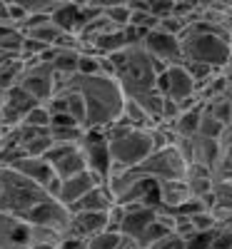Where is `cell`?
I'll return each mask as SVG.
<instances>
[{
	"instance_id": "6da1fadb",
	"label": "cell",
	"mask_w": 232,
	"mask_h": 249,
	"mask_svg": "<svg viewBox=\"0 0 232 249\" xmlns=\"http://www.w3.org/2000/svg\"><path fill=\"white\" fill-rule=\"evenodd\" d=\"M58 77V75H55ZM58 90L75 92L85 105V130H105L120 117L125 95L110 75H70L58 77ZM55 90V92H58Z\"/></svg>"
},
{
	"instance_id": "7a4b0ae2",
	"label": "cell",
	"mask_w": 232,
	"mask_h": 249,
	"mask_svg": "<svg viewBox=\"0 0 232 249\" xmlns=\"http://www.w3.org/2000/svg\"><path fill=\"white\" fill-rule=\"evenodd\" d=\"M108 140V152H110V167L120 170H133L142 164L155 150L173 144V132L167 124H155V127H128L120 120L102 130Z\"/></svg>"
},
{
	"instance_id": "3957f363",
	"label": "cell",
	"mask_w": 232,
	"mask_h": 249,
	"mask_svg": "<svg viewBox=\"0 0 232 249\" xmlns=\"http://www.w3.org/2000/svg\"><path fill=\"white\" fill-rule=\"evenodd\" d=\"M108 60H110V68H113V77L117 80V85H120L125 97H137L142 92L157 90V77L162 75L165 65L153 60L142 50L140 43L122 48L120 53L110 55Z\"/></svg>"
},
{
	"instance_id": "277c9868",
	"label": "cell",
	"mask_w": 232,
	"mask_h": 249,
	"mask_svg": "<svg viewBox=\"0 0 232 249\" xmlns=\"http://www.w3.org/2000/svg\"><path fill=\"white\" fill-rule=\"evenodd\" d=\"M180 50L185 65H205L213 70H227L230 65V43L200 23H190L180 33Z\"/></svg>"
},
{
	"instance_id": "5b68a950",
	"label": "cell",
	"mask_w": 232,
	"mask_h": 249,
	"mask_svg": "<svg viewBox=\"0 0 232 249\" xmlns=\"http://www.w3.org/2000/svg\"><path fill=\"white\" fill-rule=\"evenodd\" d=\"M50 195L40 184L25 179L10 167L0 170V212L3 214H15L25 217L33 207L45 202Z\"/></svg>"
},
{
	"instance_id": "8992f818",
	"label": "cell",
	"mask_w": 232,
	"mask_h": 249,
	"mask_svg": "<svg viewBox=\"0 0 232 249\" xmlns=\"http://www.w3.org/2000/svg\"><path fill=\"white\" fill-rule=\"evenodd\" d=\"M60 234L30 224L23 217L0 212V249H55Z\"/></svg>"
},
{
	"instance_id": "52a82bcc",
	"label": "cell",
	"mask_w": 232,
	"mask_h": 249,
	"mask_svg": "<svg viewBox=\"0 0 232 249\" xmlns=\"http://www.w3.org/2000/svg\"><path fill=\"white\" fill-rule=\"evenodd\" d=\"M185 160L180 157V152L167 144V147L155 150L150 157H147L142 164H137V172L145 179H153V182H173V179H182L185 177Z\"/></svg>"
},
{
	"instance_id": "ba28073f",
	"label": "cell",
	"mask_w": 232,
	"mask_h": 249,
	"mask_svg": "<svg viewBox=\"0 0 232 249\" xmlns=\"http://www.w3.org/2000/svg\"><path fill=\"white\" fill-rule=\"evenodd\" d=\"M18 88L25 90L38 105H48L53 100L55 90H58V77L50 70L48 62L43 60H35V62H25L23 75L18 80Z\"/></svg>"
},
{
	"instance_id": "9c48e42d",
	"label": "cell",
	"mask_w": 232,
	"mask_h": 249,
	"mask_svg": "<svg viewBox=\"0 0 232 249\" xmlns=\"http://www.w3.org/2000/svg\"><path fill=\"white\" fill-rule=\"evenodd\" d=\"M157 92L165 100L175 102V105L180 107L182 102H187L190 97H195L197 85H195L193 75L187 72V68L180 62V65H167L162 70V75L157 77Z\"/></svg>"
},
{
	"instance_id": "30bf717a",
	"label": "cell",
	"mask_w": 232,
	"mask_h": 249,
	"mask_svg": "<svg viewBox=\"0 0 232 249\" xmlns=\"http://www.w3.org/2000/svg\"><path fill=\"white\" fill-rule=\"evenodd\" d=\"M80 152H82V160H85V167L97 175L102 182L108 179L110 175V152H108V140H105L102 130H85L80 140Z\"/></svg>"
},
{
	"instance_id": "8fae6325",
	"label": "cell",
	"mask_w": 232,
	"mask_h": 249,
	"mask_svg": "<svg viewBox=\"0 0 232 249\" xmlns=\"http://www.w3.org/2000/svg\"><path fill=\"white\" fill-rule=\"evenodd\" d=\"M70 210L65 204H60L58 199L48 197L45 202H40L38 207H33V210L23 217L28 219L30 224H38L43 227V230H50L55 234H65L68 232V224H70Z\"/></svg>"
},
{
	"instance_id": "7c38bea8",
	"label": "cell",
	"mask_w": 232,
	"mask_h": 249,
	"mask_svg": "<svg viewBox=\"0 0 232 249\" xmlns=\"http://www.w3.org/2000/svg\"><path fill=\"white\" fill-rule=\"evenodd\" d=\"M5 167H10V170H15L18 175H23L25 179L40 184L50 197L55 195L58 177H55V172H53V164H50L45 157H25V155H23V157H15L13 162H8Z\"/></svg>"
},
{
	"instance_id": "4fadbf2b",
	"label": "cell",
	"mask_w": 232,
	"mask_h": 249,
	"mask_svg": "<svg viewBox=\"0 0 232 249\" xmlns=\"http://www.w3.org/2000/svg\"><path fill=\"white\" fill-rule=\"evenodd\" d=\"M142 50L150 55L153 60H157L160 65H180L182 62V50H180V40L173 35H165L160 30H150L145 33L140 40Z\"/></svg>"
},
{
	"instance_id": "5bb4252c",
	"label": "cell",
	"mask_w": 232,
	"mask_h": 249,
	"mask_svg": "<svg viewBox=\"0 0 232 249\" xmlns=\"http://www.w3.org/2000/svg\"><path fill=\"white\" fill-rule=\"evenodd\" d=\"M97 184H105L97 175H93L90 170H82V172H77V175H73V177H68V179H58V187H55V195H53V199H58L60 204H65L68 210L80 199V197H85L93 187H97Z\"/></svg>"
},
{
	"instance_id": "9a60e30c",
	"label": "cell",
	"mask_w": 232,
	"mask_h": 249,
	"mask_svg": "<svg viewBox=\"0 0 232 249\" xmlns=\"http://www.w3.org/2000/svg\"><path fill=\"white\" fill-rule=\"evenodd\" d=\"M122 207H125V217L120 224V234L137 239L155 222L157 207H145V204H122Z\"/></svg>"
},
{
	"instance_id": "2e32d148",
	"label": "cell",
	"mask_w": 232,
	"mask_h": 249,
	"mask_svg": "<svg viewBox=\"0 0 232 249\" xmlns=\"http://www.w3.org/2000/svg\"><path fill=\"white\" fill-rule=\"evenodd\" d=\"M157 184V207L175 212L187 199H193L187 192L185 179H173V182H155Z\"/></svg>"
},
{
	"instance_id": "e0dca14e",
	"label": "cell",
	"mask_w": 232,
	"mask_h": 249,
	"mask_svg": "<svg viewBox=\"0 0 232 249\" xmlns=\"http://www.w3.org/2000/svg\"><path fill=\"white\" fill-rule=\"evenodd\" d=\"M113 204H115V202H113V197H110V192H108V187L97 184V187H93L85 197H80V199L70 207V212H108Z\"/></svg>"
},
{
	"instance_id": "ac0fdd59",
	"label": "cell",
	"mask_w": 232,
	"mask_h": 249,
	"mask_svg": "<svg viewBox=\"0 0 232 249\" xmlns=\"http://www.w3.org/2000/svg\"><path fill=\"white\" fill-rule=\"evenodd\" d=\"M200 115H202V105L200 107H190V110H180L177 117L167 124V130L173 132V140H177V137H195L197 135V124H200Z\"/></svg>"
},
{
	"instance_id": "d6986e66",
	"label": "cell",
	"mask_w": 232,
	"mask_h": 249,
	"mask_svg": "<svg viewBox=\"0 0 232 249\" xmlns=\"http://www.w3.org/2000/svg\"><path fill=\"white\" fill-rule=\"evenodd\" d=\"M3 105H5L8 110H13V112H15L20 120H23V117H25V115H28V112H30V110L38 105V102H35V100H33V97H30L25 90H20V88L15 85V88H10V90L3 95Z\"/></svg>"
},
{
	"instance_id": "ffe728a7",
	"label": "cell",
	"mask_w": 232,
	"mask_h": 249,
	"mask_svg": "<svg viewBox=\"0 0 232 249\" xmlns=\"http://www.w3.org/2000/svg\"><path fill=\"white\" fill-rule=\"evenodd\" d=\"M23 68H25V62L20 57H8L3 65H0V90L8 92L10 88H15L20 75H23Z\"/></svg>"
},
{
	"instance_id": "44dd1931",
	"label": "cell",
	"mask_w": 232,
	"mask_h": 249,
	"mask_svg": "<svg viewBox=\"0 0 232 249\" xmlns=\"http://www.w3.org/2000/svg\"><path fill=\"white\" fill-rule=\"evenodd\" d=\"M25 35L18 28H5L0 30V53L8 57H20V48H23Z\"/></svg>"
},
{
	"instance_id": "7402d4cb",
	"label": "cell",
	"mask_w": 232,
	"mask_h": 249,
	"mask_svg": "<svg viewBox=\"0 0 232 249\" xmlns=\"http://www.w3.org/2000/svg\"><path fill=\"white\" fill-rule=\"evenodd\" d=\"M102 18L108 20L113 28H128V23H130V5L128 3L102 5Z\"/></svg>"
},
{
	"instance_id": "603a6c76",
	"label": "cell",
	"mask_w": 232,
	"mask_h": 249,
	"mask_svg": "<svg viewBox=\"0 0 232 249\" xmlns=\"http://www.w3.org/2000/svg\"><path fill=\"white\" fill-rule=\"evenodd\" d=\"M20 124H25V127H30V130L45 132L50 127V110H48V105H35L23 120H20Z\"/></svg>"
},
{
	"instance_id": "cb8c5ba5",
	"label": "cell",
	"mask_w": 232,
	"mask_h": 249,
	"mask_svg": "<svg viewBox=\"0 0 232 249\" xmlns=\"http://www.w3.org/2000/svg\"><path fill=\"white\" fill-rule=\"evenodd\" d=\"M202 110L215 117L220 124H225V127H230V95L227 97H217V100H210L202 105Z\"/></svg>"
},
{
	"instance_id": "d4e9b609",
	"label": "cell",
	"mask_w": 232,
	"mask_h": 249,
	"mask_svg": "<svg viewBox=\"0 0 232 249\" xmlns=\"http://www.w3.org/2000/svg\"><path fill=\"white\" fill-rule=\"evenodd\" d=\"M225 130H227L225 124H220L215 117H210V115L202 110V115H200V124H197V135H200V137H207V140H217V137H220Z\"/></svg>"
},
{
	"instance_id": "484cf974",
	"label": "cell",
	"mask_w": 232,
	"mask_h": 249,
	"mask_svg": "<svg viewBox=\"0 0 232 249\" xmlns=\"http://www.w3.org/2000/svg\"><path fill=\"white\" fill-rule=\"evenodd\" d=\"M117 242H120V232L105 230V232L90 237L85 244H88V249H117Z\"/></svg>"
},
{
	"instance_id": "4316f807",
	"label": "cell",
	"mask_w": 232,
	"mask_h": 249,
	"mask_svg": "<svg viewBox=\"0 0 232 249\" xmlns=\"http://www.w3.org/2000/svg\"><path fill=\"white\" fill-rule=\"evenodd\" d=\"M187 222L193 224V230H195V232H213V230H217V224H215L213 214H210L207 210L195 212L193 217H187Z\"/></svg>"
},
{
	"instance_id": "83f0119b",
	"label": "cell",
	"mask_w": 232,
	"mask_h": 249,
	"mask_svg": "<svg viewBox=\"0 0 232 249\" xmlns=\"http://www.w3.org/2000/svg\"><path fill=\"white\" fill-rule=\"evenodd\" d=\"M210 249H232V224L217 227L213 234V242H210Z\"/></svg>"
},
{
	"instance_id": "f1b7e54d",
	"label": "cell",
	"mask_w": 232,
	"mask_h": 249,
	"mask_svg": "<svg viewBox=\"0 0 232 249\" xmlns=\"http://www.w3.org/2000/svg\"><path fill=\"white\" fill-rule=\"evenodd\" d=\"M150 249H185V244H182V239H177L175 234H165V237L157 239Z\"/></svg>"
},
{
	"instance_id": "f546056e",
	"label": "cell",
	"mask_w": 232,
	"mask_h": 249,
	"mask_svg": "<svg viewBox=\"0 0 232 249\" xmlns=\"http://www.w3.org/2000/svg\"><path fill=\"white\" fill-rule=\"evenodd\" d=\"M58 249H88V244H85V239H77V237H70V234H60Z\"/></svg>"
},
{
	"instance_id": "4dcf8cb0",
	"label": "cell",
	"mask_w": 232,
	"mask_h": 249,
	"mask_svg": "<svg viewBox=\"0 0 232 249\" xmlns=\"http://www.w3.org/2000/svg\"><path fill=\"white\" fill-rule=\"evenodd\" d=\"M117 249H140V244H137V242H135L133 237H125V234H120Z\"/></svg>"
}]
</instances>
